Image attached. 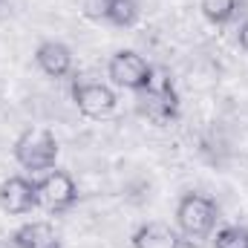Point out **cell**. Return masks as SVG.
<instances>
[{
	"instance_id": "12",
	"label": "cell",
	"mask_w": 248,
	"mask_h": 248,
	"mask_svg": "<svg viewBox=\"0 0 248 248\" xmlns=\"http://www.w3.org/2000/svg\"><path fill=\"white\" fill-rule=\"evenodd\" d=\"M139 20V3L136 0H113L110 12H107V23L119 26V29H130Z\"/></svg>"
},
{
	"instance_id": "1",
	"label": "cell",
	"mask_w": 248,
	"mask_h": 248,
	"mask_svg": "<svg viewBox=\"0 0 248 248\" xmlns=\"http://www.w3.org/2000/svg\"><path fill=\"white\" fill-rule=\"evenodd\" d=\"M136 95H139V113H141L144 119H150L153 124H159V127L176 122L179 113H182L179 90H176V84H173V78H170L168 72L153 69L150 84H147L141 93H136Z\"/></svg>"
},
{
	"instance_id": "9",
	"label": "cell",
	"mask_w": 248,
	"mask_h": 248,
	"mask_svg": "<svg viewBox=\"0 0 248 248\" xmlns=\"http://www.w3.org/2000/svg\"><path fill=\"white\" fill-rule=\"evenodd\" d=\"M35 63L49 78H66L72 72V49L61 41H44L35 49Z\"/></svg>"
},
{
	"instance_id": "8",
	"label": "cell",
	"mask_w": 248,
	"mask_h": 248,
	"mask_svg": "<svg viewBox=\"0 0 248 248\" xmlns=\"http://www.w3.org/2000/svg\"><path fill=\"white\" fill-rule=\"evenodd\" d=\"M185 243L190 240L168 222H144L130 234V248H185Z\"/></svg>"
},
{
	"instance_id": "13",
	"label": "cell",
	"mask_w": 248,
	"mask_h": 248,
	"mask_svg": "<svg viewBox=\"0 0 248 248\" xmlns=\"http://www.w3.org/2000/svg\"><path fill=\"white\" fill-rule=\"evenodd\" d=\"M214 248H248V228L246 225H225L217 231Z\"/></svg>"
},
{
	"instance_id": "14",
	"label": "cell",
	"mask_w": 248,
	"mask_h": 248,
	"mask_svg": "<svg viewBox=\"0 0 248 248\" xmlns=\"http://www.w3.org/2000/svg\"><path fill=\"white\" fill-rule=\"evenodd\" d=\"M110 3L113 0H81V9L90 20H107V12H110Z\"/></svg>"
},
{
	"instance_id": "4",
	"label": "cell",
	"mask_w": 248,
	"mask_h": 248,
	"mask_svg": "<svg viewBox=\"0 0 248 248\" xmlns=\"http://www.w3.org/2000/svg\"><path fill=\"white\" fill-rule=\"evenodd\" d=\"M107 75L116 87H124L130 93H141L153 78V66L133 49H119L107 63Z\"/></svg>"
},
{
	"instance_id": "5",
	"label": "cell",
	"mask_w": 248,
	"mask_h": 248,
	"mask_svg": "<svg viewBox=\"0 0 248 248\" xmlns=\"http://www.w3.org/2000/svg\"><path fill=\"white\" fill-rule=\"evenodd\" d=\"M72 101H75L78 113L87 119H107L119 107L116 93L98 81H75L72 84Z\"/></svg>"
},
{
	"instance_id": "6",
	"label": "cell",
	"mask_w": 248,
	"mask_h": 248,
	"mask_svg": "<svg viewBox=\"0 0 248 248\" xmlns=\"http://www.w3.org/2000/svg\"><path fill=\"white\" fill-rule=\"evenodd\" d=\"M38 199H41L44 208H49L55 214H63L78 202V185L66 170L52 168L38 179Z\"/></svg>"
},
{
	"instance_id": "2",
	"label": "cell",
	"mask_w": 248,
	"mask_h": 248,
	"mask_svg": "<svg viewBox=\"0 0 248 248\" xmlns=\"http://www.w3.org/2000/svg\"><path fill=\"white\" fill-rule=\"evenodd\" d=\"M15 162L29 173H46L58 162V139L44 127H29L15 139Z\"/></svg>"
},
{
	"instance_id": "15",
	"label": "cell",
	"mask_w": 248,
	"mask_h": 248,
	"mask_svg": "<svg viewBox=\"0 0 248 248\" xmlns=\"http://www.w3.org/2000/svg\"><path fill=\"white\" fill-rule=\"evenodd\" d=\"M237 44H240L243 52H248V20H243L240 29H237Z\"/></svg>"
},
{
	"instance_id": "10",
	"label": "cell",
	"mask_w": 248,
	"mask_h": 248,
	"mask_svg": "<svg viewBox=\"0 0 248 248\" xmlns=\"http://www.w3.org/2000/svg\"><path fill=\"white\" fill-rule=\"evenodd\" d=\"M15 248H61V237L49 222H26L12 234Z\"/></svg>"
},
{
	"instance_id": "7",
	"label": "cell",
	"mask_w": 248,
	"mask_h": 248,
	"mask_svg": "<svg viewBox=\"0 0 248 248\" xmlns=\"http://www.w3.org/2000/svg\"><path fill=\"white\" fill-rule=\"evenodd\" d=\"M41 205L38 199V182L26 179V176H9L0 182V208L6 214H32Z\"/></svg>"
},
{
	"instance_id": "3",
	"label": "cell",
	"mask_w": 248,
	"mask_h": 248,
	"mask_svg": "<svg viewBox=\"0 0 248 248\" xmlns=\"http://www.w3.org/2000/svg\"><path fill=\"white\" fill-rule=\"evenodd\" d=\"M219 219V205L205 193H185L176 205V228L185 240H205L214 234Z\"/></svg>"
},
{
	"instance_id": "11",
	"label": "cell",
	"mask_w": 248,
	"mask_h": 248,
	"mask_svg": "<svg viewBox=\"0 0 248 248\" xmlns=\"http://www.w3.org/2000/svg\"><path fill=\"white\" fill-rule=\"evenodd\" d=\"M199 9L205 15L208 23L214 26H225L237 17L240 12V0H199Z\"/></svg>"
}]
</instances>
